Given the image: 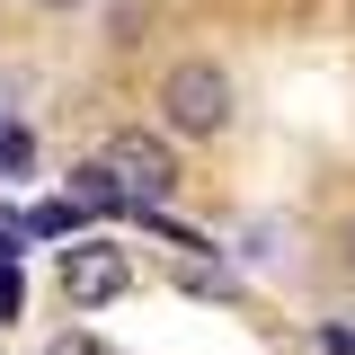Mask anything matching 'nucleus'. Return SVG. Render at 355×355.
I'll return each mask as SVG.
<instances>
[{"mask_svg": "<svg viewBox=\"0 0 355 355\" xmlns=\"http://www.w3.org/2000/svg\"><path fill=\"white\" fill-rule=\"evenodd\" d=\"M107 178L125 187L133 214H160L169 187H178V160H169V142H151V133H116L107 142Z\"/></svg>", "mask_w": 355, "mask_h": 355, "instance_id": "1", "label": "nucleus"}, {"mask_svg": "<svg viewBox=\"0 0 355 355\" xmlns=\"http://www.w3.org/2000/svg\"><path fill=\"white\" fill-rule=\"evenodd\" d=\"M160 107H169L178 133H222L231 125V80H222L214 62H178L169 80H160Z\"/></svg>", "mask_w": 355, "mask_h": 355, "instance_id": "2", "label": "nucleus"}, {"mask_svg": "<svg viewBox=\"0 0 355 355\" xmlns=\"http://www.w3.org/2000/svg\"><path fill=\"white\" fill-rule=\"evenodd\" d=\"M125 284H133L125 249H107V240H80V249H62V293H71V302H116Z\"/></svg>", "mask_w": 355, "mask_h": 355, "instance_id": "3", "label": "nucleus"}, {"mask_svg": "<svg viewBox=\"0 0 355 355\" xmlns=\"http://www.w3.org/2000/svg\"><path fill=\"white\" fill-rule=\"evenodd\" d=\"M71 205H80V214H125V187L107 178V160H89V169H71Z\"/></svg>", "mask_w": 355, "mask_h": 355, "instance_id": "4", "label": "nucleus"}, {"mask_svg": "<svg viewBox=\"0 0 355 355\" xmlns=\"http://www.w3.org/2000/svg\"><path fill=\"white\" fill-rule=\"evenodd\" d=\"M62 231H80V205H71V196H53V205L27 214V240H62Z\"/></svg>", "mask_w": 355, "mask_h": 355, "instance_id": "5", "label": "nucleus"}, {"mask_svg": "<svg viewBox=\"0 0 355 355\" xmlns=\"http://www.w3.org/2000/svg\"><path fill=\"white\" fill-rule=\"evenodd\" d=\"M18 302H27V293H18V266L0 258V320H18Z\"/></svg>", "mask_w": 355, "mask_h": 355, "instance_id": "6", "label": "nucleus"}, {"mask_svg": "<svg viewBox=\"0 0 355 355\" xmlns=\"http://www.w3.org/2000/svg\"><path fill=\"white\" fill-rule=\"evenodd\" d=\"M18 240H27V222H9V214H0V258H18Z\"/></svg>", "mask_w": 355, "mask_h": 355, "instance_id": "7", "label": "nucleus"}, {"mask_svg": "<svg viewBox=\"0 0 355 355\" xmlns=\"http://www.w3.org/2000/svg\"><path fill=\"white\" fill-rule=\"evenodd\" d=\"M53 355H107L98 338H53Z\"/></svg>", "mask_w": 355, "mask_h": 355, "instance_id": "8", "label": "nucleus"}, {"mask_svg": "<svg viewBox=\"0 0 355 355\" xmlns=\"http://www.w3.org/2000/svg\"><path fill=\"white\" fill-rule=\"evenodd\" d=\"M36 9H80V0H36Z\"/></svg>", "mask_w": 355, "mask_h": 355, "instance_id": "9", "label": "nucleus"}, {"mask_svg": "<svg viewBox=\"0 0 355 355\" xmlns=\"http://www.w3.org/2000/svg\"><path fill=\"white\" fill-rule=\"evenodd\" d=\"M347 266H355V231H347Z\"/></svg>", "mask_w": 355, "mask_h": 355, "instance_id": "10", "label": "nucleus"}]
</instances>
